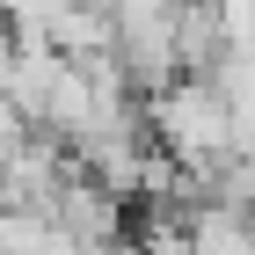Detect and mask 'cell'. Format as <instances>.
Segmentation results:
<instances>
[{
	"label": "cell",
	"mask_w": 255,
	"mask_h": 255,
	"mask_svg": "<svg viewBox=\"0 0 255 255\" xmlns=\"http://www.w3.org/2000/svg\"><path fill=\"white\" fill-rule=\"evenodd\" d=\"M182 226H190V248H182V255H255V219H248V212L197 204Z\"/></svg>",
	"instance_id": "6da1fadb"
},
{
	"label": "cell",
	"mask_w": 255,
	"mask_h": 255,
	"mask_svg": "<svg viewBox=\"0 0 255 255\" xmlns=\"http://www.w3.org/2000/svg\"><path fill=\"white\" fill-rule=\"evenodd\" d=\"M51 234H59L51 212H37V204H0V255H44Z\"/></svg>",
	"instance_id": "7a4b0ae2"
}]
</instances>
